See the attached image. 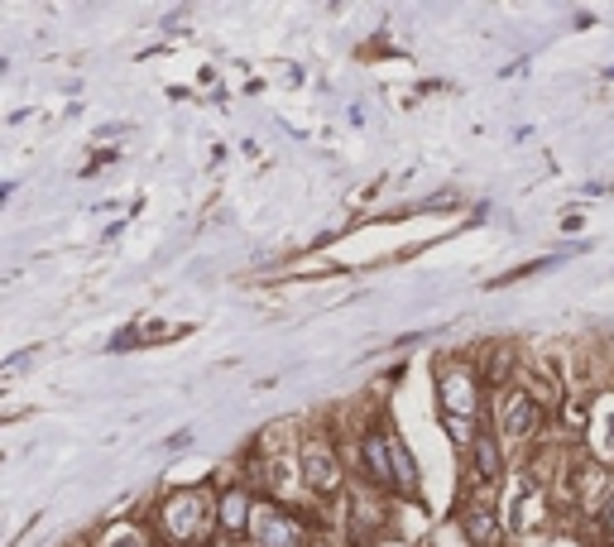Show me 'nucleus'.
Listing matches in <instances>:
<instances>
[{
  "label": "nucleus",
  "instance_id": "1",
  "mask_svg": "<svg viewBox=\"0 0 614 547\" xmlns=\"http://www.w3.org/2000/svg\"><path fill=\"white\" fill-rule=\"evenodd\" d=\"M154 519H159L154 523L159 538H164L168 547H206V538L222 529V514H216V505H212V495L206 490L168 495Z\"/></svg>",
  "mask_w": 614,
  "mask_h": 547
},
{
  "label": "nucleus",
  "instance_id": "2",
  "mask_svg": "<svg viewBox=\"0 0 614 547\" xmlns=\"http://www.w3.org/2000/svg\"><path fill=\"white\" fill-rule=\"evenodd\" d=\"M298 475H303V490L317 495V499L341 495V485H346L341 457H336V447L331 442H322V437L303 442V451H298Z\"/></svg>",
  "mask_w": 614,
  "mask_h": 547
},
{
  "label": "nucleus",
  "instance_id": "3",
  "mask_svg": "<svg viewBox=\"0 0 614 547\" xmlns=\"http://www.w3.org/2000/svg\"><path fill=\"white\" fill-rule=\"evenodd\" d=\"M504 523H509V533H532V529H542V523H548V485L532 481V471L518 475V481L509 485Z\"/></svg>",
  "mask_w": 614,
  "mask_h": 547
},
{
  "label": "nucleus",
  "instance_id": "4",
  "mask_svg": "<svg viewBox=\"0 0 614 547\" xmlns=\"http://www.w3.org/2000/svg\"><path fill=\"white\" fill-rule=\"evenodd\" d=\"M566 485H572V499L586 514H600V509L614 505V471H610V461H600V457L572 461V481Z\"/></svg>",
  "mask_w": 614,
  "mask_h": 547
},
{
  "label": "nucleus",
  "instance_id": "5",
  "mask_svg": "<svg viewBox=\"0 0 614 547\" xmlns=\"http://www.w3.org/2000/svg\"><path fill=\"white\" fill-rule=\"evenodd\" d=\"M250 543L254 547H303L308 543V523H298L279 505H260L250 519Z\"/></svg>",
  "mask_w": 614,
  "mask_h": 547
},
{
  "label": "nucleus",
  "instance_id": "6",
  "mask_svg": "<svg viewBox=\"0 0 614 547\" xmlns=\"http://www.w3.org/2000/svg\"><path fill=\"white\" fill-rule=\"evenodd\" d=\"M437 399H442V409H447L451 423H471L475 409H480L475 375L466 365H442V375H437Z\"/></svg>",
  "mask_w": 614,
  "mask_h": 547
},
{
  "label": "nucleus",
  "instance_id": "7",
  "mask_svg": "<svg viewBox=\"0 0 614 547\" xmlns=\"http://www.w3.org/2000/svg\"><path fill=\"white\" fill-rule=\"evenodd\" d=\"M538 427H542V403L528 389H509L500 403V433L509 442H528L538 437Z\"/></svg>",
  "mask_w": 614,
  "mask_h": 547
},
{
  "label": "nucleus",
  "instance_id": "8",
  "mask_svg": "<svg viewBox=\"0 0 614 547\" xmlns=\"http://www.w3.org/2000/svg\"><path fill=\"white\" fill-rule=\"evenodd\" d=\"M461 533H466L471 547H500L504 533H509V523H504V514L490 505V499H471V505L461 509Z\"/></svg>",
  "mask_w": 614,
  "mask_h": 547
},
{
  "label": "nucleus",
  "instance_id": "9",
  "mask_svg": "<svg viewBox=\"0 0 614 547\" xmlns=\"http://www.w3.org/2000/svg\"><path fill=\"white\" fill-rule=\"evenodd\" d=\"M361 461H365V475L369 485H375L379 495L393 490V437L385 433V427H365L361 433Z\"/></svg>",
  "mask_w": 614,
  "mask_h": 547
},
{
  "label": "nucleus",
  "instance_id": "10",
  "mask_svg": "<svg viewBox=\"0 0 614 547\" xmlns=\"http://www.w3.org/2000/svg\"><path fill=\"white\" fill-rule=\"evenodd\" d=\"M466 465H471V481L475 490H490V485H500L504 475V447L494 433H475V442L466 447Z\"/></svg>",
  "mask_w": 614,
  "mask_h": 547
},
{
  "label": "nucleus",
  "instance_id": "11",
  "mask_svg": "<svg viewBox=\"0 0 614 547\" xmlns=\"http://www.w3.org/2000/svg\"><path fill=\"white\" fill-rule=\"evenodd\" d=\"M254 499H250V490L246 485H230V490L222 495V529L230 533V543L240 538V533H250V519H254Z\"/></svg>",
  "mask_w": 614,
  "mask_h": 547
},
{
  "label": "nucleus",
  "instance_id": "12",
  "mask_svg": "<svg viewBox=\"0 0 614 547\" xmlns=\"http://www.w3.org/2000/svg\"><path fill=\"white\" fill-rule=\"evenodd\" d=\"M590 442H596L600 461H614V389H605L590 409Z\"/></svg>",
  "mask_w": 614,
  "mask_h": 547
},
{
  "label": "nucleus",
  "instance_id": "13",
  "mask_svg": "<svg viewBox=\"0 0 614 547\" xmlns=\"http://www.w3.org/2000/svg\"><path fill=\"white\" fill-rule=\"evenodd\" d=\"M514 365H518V351H514L509 341H500V346H490V351H485V360H480V380L490 384V389H500V384L514 380Z\"/></svg>",
  "mask_w": 614,
  "mask_h": 547
},
{
  "label": "nucleus",
  "instance_id": "14",
  "mask_svg": "<svg viewBox=\"0 0 614 547\" xmlns=\"http://www.w3.org/2000/svg\"><path fill=\"white\" fill-rule=\"evenodd\" d=\"M351 523H355V538H369V533L385 529V495H355L351 505Z\"/></svg>",
  "mask_w": 614,
  "mask_h": 547
},
{
  "label": "nucleus",
  "instance_id": "15",
  "mask_svg": "<svg viewBox=\"0 0 614 547\" xmlns=\"http://www.w3.org/2000/svg\"><path fill=\"white\" fill-rule=\"evenodd\" d=\"M393 490L399 495H418V465H413V451L393 437Z\"/></svg>",
  "mask_w": 614,
  "mask_h": 547
},
{
  "label": "nucleus",
  "instance_id": "16",
  "mask_svg": "<svg viewBox=\"0 0 614 547\" xmlns=\"http://www.w3.org/2000/svg\"><path fill=\"white\" fill-rule=\"evenodd\" d=\"M562 423L576 427V433H586V427H590V409H586V403H576V399H566L562 403Z\"/></svg>",
  "mask_w": 614,
  "mask_h": 547
},
{
  "label": "nucleus",
  "instance_id": "17",
  "mask_svg": "<svg viewBox=\"0 0 614 547\" xmlns=\"http://www.w3.org/2000/svg\"><path fill=\"white\" fill-rule=\"evenodd\" d=\"M101 547H149V543H145V533H135V529H115Z\"/></svg>",
  "mask_w": 614,
  "mask_h": 547
},
{
  "label": "nucleus",
  "instance_id": "18",
  "mask_svg": "<svg viewBox=\"0 0 614 547\" xmlns=\"http://www.w3.org/2000/svg\"><path fill=\"white\" fill-rule=\"evenodd\" d=\"M605 533H610V538H614V505L605 509Z\"/></svg>",
  "mask_w": 614,
  "mask_h": 547
},
{
  "label": "nucleus",
  "instance_id": "19",
  "mask_svg": "<svg viewBox=\"0 0 614 547\" xmlns=\"http://www.w3.org/2000/svg\"><path fill=\"white\" fill-rule=\"evenodd\" d=\"M226 547H240V543H226Z\"/></svg>",
  "mask_w": 614,
  "mask_h": 547
}]
</instances>
